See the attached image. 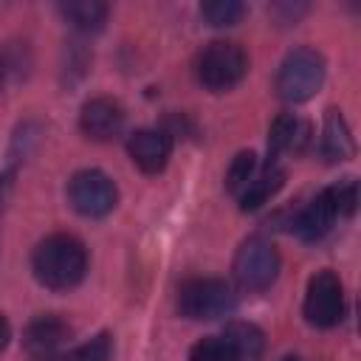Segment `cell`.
<instances>
[{
    "instance_id": "9",
    "label": "cell",
    "mask_w": 361,
    "mask_h": 361,
    "mask_svg": "<svg viewBox=\"0 0 361 361\" xmlns=\"http://www.w3.org/2000/svg\"><path fill=\"white\" fill-rule=\"evenodd\" d=\"M71 336H73V330H71V324L65 319H59V316H39V319H34L25 327L23 344H25V353L34 361H56L68 350Z\"/></svg>"
},
{
    "instance_id": "13",
    "label": "cell",
    "mask_w": 361,
    "mask_h": 361,
    "mask_svg": "<svg viewBox=\"0 0 361 361\" xmlns=\"http://www.w3.org/2000/svg\"><path fill=\"white\" fill-rule=\"evenodd\" d=\"M285 183V169L279 166V161L268 158L265 164L257 166V172L251 175V180L245 183V189L237 195V203L243 212H257L259 206H265Z\"/></svg>"
},
{
    "instance_id": "22",
    "label": "cell",
    "mask_w": 361,
    "mask_h": 361,
    "mask_svg": "<svg viewBox=\"0 0 361 361\" xmlns=\"http://www.w3.org/2000/svg\"><path fill=\"white\" fill-rule=\"evenodd\" d=\"M6 76H8V65H6V59L0 56V90H3V85H6Z\"/></svg>"
},
{
    "instance_id": "23",
    "label": "cell",
    "mask_w": 361,
    "mask_h": 361,
    "mask_svg": "<svg viewBox=\"0 0 361 361\" xmlns=\"http://www.w3.org/2000/svg\"><path fill=\"white\" fill-rule=\"evenodd\" d=\"M282 361H302V358H296V355H285Z\"/></svg>"
},
{
    "instance_id": "3",
    "label": "cell",
    "mask_w": 361,
    "mask_h": 361,
    "mask_svg": "<svg viewBox=\"0 0 361 361\" xmlns=\"http://www.w3.org/2000/svg\"><path fill=\"white\" fill-rule=\"evenodd\" d=\"M322 82H324V56L316 48L302 45V48H293L282 59L279 73H276V93L285 102L299 104L316 96Z\"/></svg>"
},
{
    "instance_id": "21",
    "label": "cell",
    "mask_w": 361,
    "mask_h": 361,
    "mask_svg": "<svg viewBox=\"0 0 361 361\" xmlns=\"http://www.w3.org/2000/svg\"><path fill=\"white\" fill-rule=\"evenodd\" d=\"M8 338H11V327H8V322H6V316L0 313V350H6V344H8Z\"/></svg>"
},
{
    "instance_id": "10",
    "label": "cell",
    "mask_w": 361,
    "mask_h": 361,
    "mask_svg": "<svg viewBox=\"0 0 361 361\" xmlns=\"http://www.w3.org/2000/svg\"><path fill=\"white\" fill-rule=\"evenodd\" d=\"M127 152L141 172L155 175L172 155V135L166 130H135L127 138Z\"/></svg>"
},
{
    "instance_id": "7",
    "label": "cell",
    "mask_w": 361,
    "mask_h": 361,
    "mask_svg": "<svg viewBox=\"0 0 361 361\" xmlns=\"http://www.w3.org/2000/svg\"><path fill=\"white\" fill-rule=\"evenodd\" d=\"M302 313L313 327H336L344 319V285L333 271H316L305 290Z\"/></svg>"
},
{
    "instance_id": "11",
    "label": "cell",
    "mask_w": 361,
    "mask_h": 361,
    "mask_svg": "<svg viewBox=\"0 0 361 361\" xmlns=\"http://www.w3.org/2000/svg\"><path fill=\"white\" fill-rule=\"evenodd\" d=\"M79 127H82V133H85L87 138L110 141V138L118 135L121 127H124V107H121L116 99H107V96L90 99V102L82 104Z\"/></svg>"
},
{
    "instance_id": "5",
    "label": "cell",
    "mask_w": 361,
    "mask_h": 361,
    "mask_svg": "<svg viewBox=\"0 0 361 361\" xmlns=\"http://www.w3.org/2000/svg\"><path fill=\"white\" fill-rule=\"evenodd\" d=\"M237 299L234 290L226 279H214V276H197L180 285L178 290V310L186 319L195 322H209V319H220L228 316L234 310Z\"/></svg>"
},
{
    "instance_id": "19",
    "label": "cell",
    "mask_w": 361,
    "mask_h": 361,
    "mask_svg": "<svg viewBox=\"0 0 361 361\" xmlns=\"http://www.w3.org/2000/svg\"><path fill=\"white\" fill-rule=\"evenodd\" d=\"M257 166H259V161H257L254 152H237L231 166H228V172H226V189L237 197L245 189V183L251 180V175L257 172Z\"/></svg>"
},
{
    "instance_id": "14",
    "label": "cell",
    "mask_w": 361,
    "mask_h": 361,
    "mask_svg": "<svg viewBox=\"0 0 361 361\" xmlns=\"http://www.w3.org/2000/svg\"><path fill=\"white\" fill-rule=\"evenodd\" d=\"M228 361H262L265 336L251 322H228L223 336H217Z\"/></svg>"
},
{
    "instance_id": "20",
    "label": "cell",
    "mask_w": 361,
    "mask_h": 361,
    "mask_svg": "<svg viewBox=\"0 0 361 361\" xmlns=\"http://www.w3.org/2000/svg\"><path fill=\"white\" fill-rule=\"evenodd\" d=\"M189 361H228V355L217 336H206L189 350Z\"/></svg>"
},
{
    "instance_id": "1",
    "label": "cell",
    "mask_w": 361,
    "mask_h": 361,
    "mask_svg": "<svg viewBox=\"0 0 361 361\" xmlns=\"http://www.w3.org/2000/svg\"><path fill=\"white\" fill-rule=\"evenodd\" d=\"M31 268L39 285L51 290H71L87 271V251L73 234H51L34 248Z\"/></svg>"
},
{
    "instance_id": "18",
    "label": "cell",
    "mask_w": 361,
    "mask_h": 361,
    "mask_svg": "<svg viewBox=\"0 0 361 361\" xmlns=\"http://www.w3.org/2000/svg\"><path fill=\"white\" fill-rule=\"evenodd\" d=\"M243 14H245V6L240 0H209V3L200 6V17L209 25H217V28H226V25L240 23Z\"/></svg>"
},
{
    "instance_id": "12",
    "label": "cell",
    "mask_w": 361,
    "mask_h": 361,
    "mask_svg": "<svg viewBox=\"0 0 361 361\" xmlns=\"http://www.w3.org/2000/svg\"><path fill=\"white\" fill-rule=\"evenodd\" d=\"M310 124L299 116H290V113H282L274 118L271 130H268V149L274 155V161L279 155H302L310 144Z\"/></svg>"
},
{
    "instance_id": "16",
    "label": "cell",
    "mask_w": 361,
    "mask_h": 361,
    "mask_svg": "<svg viewBox=\"0 0 361 361\" xmlns=\"http://www.w3.org/2000/svg\"><path fill=\"white\" fill-rule=\"evenodd\" d=\"M59 14L65 17V23H71L76 31H99L107 23V3L99 0H71V3H59Z\"/></svg>"
},
{
    "instance_id": "4",
    "label": "cell",
    "mask_w": 361,
    "mask_h": 361,
    "mask_svg": "<svg viewBox=\"0 0 361 361\" xmlns=\"http://www.w3.org/2000/svg\"><path fill=\"white\" fill-rule=\"evenodd\" d=\"M197 82L212 93H226L243 82L248 71V56L237 42L214 39L197 56Z\"/></svg>"
},
{
    "instance_id": "2",
    "label": "cell",
    "mask_w": 361,
    "mask_h": 361,
    "mask_svg": "<svg viewBox=\"0 0 361 361\" xmlns=\"http://www.w3.org/2000/svg\"><path fill=\"white\" fill-rule=\"evenodd\" d=\"M355 203H358V186L353 178L347 180H338L333 186H324L293 220V231L305 240V243H313V240H322L338 217H350L355 212Z\"/></svg>"
},
{
    "instance_id": "8",
    "label": "cell",
    "mask_w": 361,
    "mask_h": 361,
    "mask_svg": "<svg viewBox=\"0 0 361 361\" xmlns=\"http://www.w3.org/2000/svg\"><path fill=\"white\" fill-rule=\"evenodd\" d=\"M68 200L85 217H104L118 203V189L102 169H82L68 180Z\"/></svg>"
},
{
    "instance_id": "17",
    "label": "cell",
    "mask_w": 361,
    "mask_h": 361,
    "mask_svg": "<svg viewBox=\"0 0 361 361\" xmlns=\"http://www.w3.org/2000/svg\"><path fill=\"white\" fill-rule=\"evenodd\" d=\"M110 355H113V336L99 333V336L87 338L85 344H76V347L65 350L56 361H110Z\"/></svg>"
},
{
    "instance_id": "15",
    "label": "cell",
    "mask_w": 361,
    "mask_h": 361,
    "mask_svg": "<svg viewBox=\"0 0 361 361\" xmlns=\"http://www.w3.org/2000/svg\"><path fill=\"white\" fill-rule=\"evenodd\" d=\"M355 152V141H353V133L341 116V110L330 107L324 113V127H322V155L330 161V164H338V161H347L353 158Z\"/></svg>"
},
{
    "instance_id": "6",
    "label": "cell",
    "mask_w": 361,
    "mask_h": 361,
    "mask_svg": "<svg viewBox=\"0 0 361 361\" xmlns=\"http://www.w3.org/2000/svg\"><path fill=\"white\" fill-rule=\"evenodd\" d=\"M234 276L245 290H265L279 276V251L271 240L251 237L237 248Z\"/></svg>"
}]
</instances>
